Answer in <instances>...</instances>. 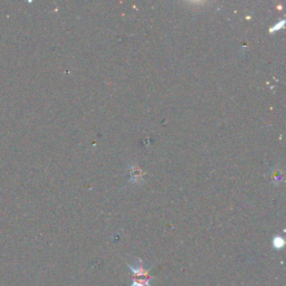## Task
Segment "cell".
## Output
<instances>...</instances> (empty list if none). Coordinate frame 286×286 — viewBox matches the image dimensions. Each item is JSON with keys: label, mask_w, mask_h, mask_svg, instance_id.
<instances>
[{"label": "cell", "mask_w": 286, "mask_h": 286, "mask_svg": "<svg viewBox=\"0 0 286 286\" xmlns=\"http://www.w3.org/2000/svg\"><path fill=\"white\" fill-rule=\"evenodd\" d=\"M129 269L132 272V284L131 286H152L151 281L154 278L149 269H146L145 264L141 259H139V264L133 266L131 264H128Z\"/></svg>", "instance_id": "obj_1"}, {"label": "cell", "mask_w": 286, "mask_h": 286, "mask_svg": "<svg viewBox=\"0 0 286 286\" xmlns=\"http://www.w3.org/2000/svg\"><path fill=\"white\" fill-rule=\"evenodd\" d=\"M284 244L285 241L281 236H276V237H274V239H273V246H274V248H276V250H281V248L284 247Z\"/></svg>", "instance_id": "obj_2"}]
</instances>
